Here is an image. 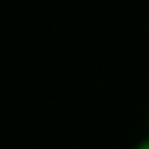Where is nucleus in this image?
<instances>
[{
	"label": "nucleus",
	"mask_w": 149,
	"mask_h": 149,
	"mask_svg": "<svg viewBox=\"0 0 149 149\" xmlns=\"http://www.w3.org/2000/svg\"><path fill=\"white\" fill-rule=\"evenodd\" d=\"M130 149H149V133H146V135H141V138L135 141V144L130 146Z\"/></svg>",
	"instance_id": "nucleus-1"
}]
</instances>
